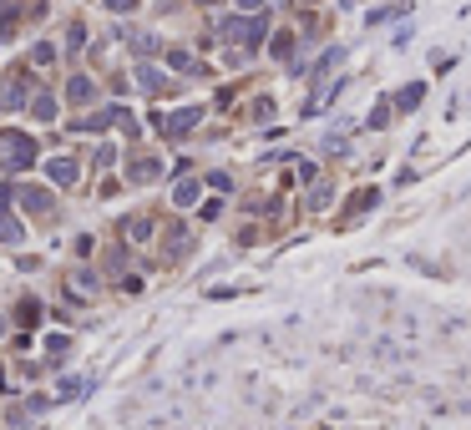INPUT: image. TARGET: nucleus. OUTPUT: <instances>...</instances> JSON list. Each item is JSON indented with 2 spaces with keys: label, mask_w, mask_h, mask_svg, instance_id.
Here are the masks:
<instances>
[{
  "label": "nucleus",
  "mask_w": 471,
  "mask_h": 430,
  "mask_svg": "<svg viewBox=\"0 0 471 430\" xmlns=\"http://www.w3.org/2000/svg\"><path fill=\"white\" fill-rule=\"evenodd\" d=\"M223 36H233V41H248V46H259V41H264V20H228V26H223Z\"/></svg>",
  "instance_id": "f257e3e1"
},
{
  "label": "nucleus",
  "mask_w": 471,
  "mask_h": 430,
  "mask_svg": "<svg viewBox=\"0 0 471 430\" xmlns=\"http://www.w3.org/2000/svg\"><path fill=\"white\" fill-rule=\"evenodd\" d=\"M46 172H51V178H56V182H61V187H71V182H76V172H81V167H76V162H71V157H56V162H51V167H46Z\"/></svg>",
  "instance_id": "f03ea898"
},
{
  "label": "nucleus",
  "mask_w": 471,
  "mask_h": 430,
  "mask_svg": "<svg viewBox=\"0 0 471 430\" xmlns=\"http://www.w3.org/2000/svg\"><path fill=\"white\" fill-rule=\"evenodd\" d=\"M198 117H203L198 106H183L178 117H167V132H188V127H198Z\"/></svg>",
  "instance_id": "7ed1b4c3"
},
{
  "label": "nucleus",
  "mask_w": 471,
  "mask_h": 430,
  "mask_svg": "<svg viewBox=\"0 0 471 430\" xmlns=\"http://www.w3.org/2000/svg\"><path fill=\"white\" fill-rule=\"evenodd\" d=\"M36 152H31V137H10V167H26Z\"/></svg>",
  "instance_id": "20e7f679"
},
{
  "label": "nucleus",
  "mask_w": 471,
  "mask_h": 430,
  "mask_svg": "<svg viewBox=\"0 0 471 430\" xmlns=\"http://www.w3.org/2000/svg\"><path fill=\"white\" fill-rule=\"evenodd\" d=\"M0 238H6V243H20L26 233H20V223H15V218H0Z\"/></svg>",
  "instance_id": "39448f33"
},
{
  "label": "nucleus",
  "mask_w": 471,
  "mask_h": 430,
  "mask_svg": "<svg viewBox=\"0 0 471 430\" xmlns=\"http://www.w3.org/2000/svg\"><path fill=\"white\" fill-rule=\"evenodd\" d=\"M132 178H137V182H153V178H157V162H153V157H142V162L132 167Z\"/></svg>",
  "instance_id": "423d86ee"
},
{
  "label": "nucleus",
  "mask_w": 471,
  "mask_h": 430,
  "mask_svg": "<svg viewBox=\"0 0 471 430\" xmlns=\"http://www.w3.org/2000/svg\"><path fill=\"white\" fill-rule=\"evenodd\" d=\"M87 96H92V81L76 76V81H71V101H87Z\"/></svg>",
  "instance_id": "0eeeda50"
},
{
  "label": "nucleus",
  "mask_w": 471,
  "mask_h": 430,
  "mask_svg": "<svg viewBox=\"0 0 471 430\" xmlns=\"http://www.w3.org/2000/svg\"><path fill=\"white\" fill-rule=\"evenodd\" d=\"M31 112H36V117H51V112H56V101H51V96H36Z\"/></svg>",
  "instance_id": "6e6552de"
},
{
  "label": "nucleus",
  "mask_w": 471,
  "mask_h": 430,
  "mask_svg": "<svg viewBox=\"0 0 471 430\" xmlns=\"http://www.w3.org/2000/svg\"><path fill=\"white\" fill-rule=\"evenodd\" d=\"M395 101H400V106H416V101H421V86H405V92H400Z\"/></svg>",
  "instance_id": "1a4fd4ad"
},
{
  "label": "nucleus",
  "mask_w": 471,
  "mask_h": 430,
  "mask_svg": "<svg viewBox=\"0 0 471 430\" xmlns=\"http://www.w3.org/2000/svg\"><path fill=\"white\" fill-rule=\"evenodd\" d=\"M137 76H142V86H147V92H157V86H162V76H157V71H147V66H142Z\"/></svg>",
  "instance_id": "9d476101"
},
{
  "label": "nucleus",
  "mask_w": 471,
  "mask_h": 430,
  "mask_svg": "<svg viewBox=\"0 0 471 430\" xmlns=\"http://www.w3.org/2000/svg\"><path fill=\"white\" fill-rule=\"evenodd\" d=\"M106 6H112V10H132L137 0H106Z\"/></svg>",
  "instance_id": "9b49d317"
},
{
  "label": "nucleus",
  "mask_w": 471,
  "mask_h": 430,
  "mask_svg": "<svg viewBox=\"0 0 471 430\" xmlns=\"http://www.w3.org/2000/svg\"><path fill=\"white\" fill-rule=\"evenodd\" d=\"M239 6H248V10H253V6H259V0H239Z\"/></svg>",
  "instance_id": "f8f14e48"
}]
</instances>
